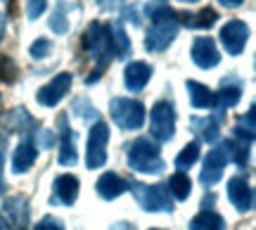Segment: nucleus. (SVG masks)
Masks as SVG:
<instances>
[{"instance_id":"24","label":"nucleus","mask_w":256,"mask_h":230,"mask_svg":"<svg viewBox=\"0 0 256 230\" xmlns=\"http://www.w3.org/2000/svg\"><path fill=\"white\" fill-rule=\"evenodd\" d=\"M223 152L228 159H232L238 166H247V159H249V150L244 142H235V140H226L223 145Z\"/></svg>"},{"instance_id":"34","label":"nucleus","mask_w":256,"mask_h":230,"mask_svg":"<svg viewBox=\"0 0 256 230\" xmlns=\"http://www.w3.org/2000/svg\"><path fill=\"white\" fill-rule=\"evenodd\" d=\"M43 10H46V0H28L26 12L31 19H36L38 14H43Z\"/></svg>"},{"instance_id":"13","label":"nucleus","mask_w":256,"mask_h":230,"mask_svg":"<svg viewBox=\"0 0 256 230\" xmlns=\"http://www.w3.org/2000/svg\"><path fill=\"white\" fill-rule=\"evenodd\" d=\"M192 60L202 69H211V66H216L220 62V55L211 38H197L192 43Z\"/></svg>"},{"instance_id":"5","label":"nucleus","mask_w":256,"mask_h":230,"mask_svg":"<svg viewBox=\"0 0 256 230\" xmlns=\"http://www.w3.org/2000/svg\"><path fill=\"white\" fill-rule=\"evenodd\" d=\"M150 130L156 140L168 142L176 130V112L168 102H156L150 112Z\"/></svg>"},{"instance_id":"23","label":"nucleus","mask_w":256,"mask_h":230,"mask_svg":"<svg viewBox=\"0 0 256 230\" xmlns=\"http://www.w3.org/2000/svg\"><path fill=\"white\" fill-rule=\"evenodd\" d=\"M190 190H192V183L183 171H178V174H174L168 178V192L174 194L176 200H188V197H190Z\"/></svg>"},{"instance_id":"3","label":"nucleus","mask_w":256,"mask_h":230,"mask_svg":"<svg viewBox=\"0 0 256 230\" xmlns=\"http://www.w3.org/2000/svg\"><path fill=\"white\" fill-rule=\"evenodd\" d=\"M112 119L116 126L126 130L140 128L145 124V107L140 104L138 100H128V98H114L110 104Z\"/></svg>"},{"instance_id":"1","label":"nucleus","mask_w":256,"mask_h":230,"mask_svg":"<svg viewBox=\"0 0 256 230\" xmlns=\"http://www.w3.org/2000/svg\"><path fill=\"white\" fill-rule=\"evenodd\" d=\"M83 48L90 50L92 57L98 60V69L92 72V76L86 78V83H92V81H98L102 76V72L107 69V64H110V60H112V52H114V48H112V26L110 24L92 22L90 26L86 28V34H83Z\"/></svg>"},{"instance_id":"7","label":"nucleus","mask_w":256,"mask_h":230,"mask_svg":"<svg viewBox=\"0 0 256 230\" xmlns=\"http://www.w3.org/2000/svg\"><path fill=\"white\" fill-rule=\"evenodd\" d=\"M176 34H178V22H176V12H174V17L154 22V26L150 28V34L145 38V48L152 50V52H159V50L168 48V43L176 38Z\"/></svg>"},{"instance_id":"4","label":"nucleus","mask_w":256,"mask_h":230,"mask_svg":"<svg viewBox=\"0 0 256 230\" xmlns=\"http://www.w3.org/2000/svg\"><path fill=\"white\" fill-rule=\"evenodd\" d=\"M133 194H136L138 204L145 209V212H171L174 204H171V197L166 192L164 185H128Z\"/></svg>"},{"instance_id":"22","label":"nucleus","mask_w":256,"mask_h":230,"mask_svg":"<svg viewBox=\"0 0 256 230\" xmlns=\"http://www.w3.org/2000/svg\"><path fill=\"white\" fill-rule=\"evenodd\" d=\"M218 119L220 114H216L214 119H192V130L206 142H216L218 140Z\"/></svg>"},{"instance_id":"33","label":"nucleus","mask_w":256,"mask_h":230,"mask_svg":"<svg viewBox=\"0 0 256 230\" xmlns=\"http://www.w3.org/2000/svg\"><path fill=\"white\" fill-rule=\"evenodd\" d=\"M31 230H64V226L57 218H52V216H46L43 221H38Z\"/></svg>"},{"instance_id":"26","label":"nucleus","mask_w":256,"mask_h":230,"mask_svg":"<svg viewBox=\"0 0 256 230\" xmlns=\"http://www.w3.org/2000/svg\"><path fill=\"white\" fill-rule=\"evenodd\" d=\"M197 159H200V142H190V145L183 148L180 154L176 156V166H178V168H190Z\"/></svg>"},{"instance_id":"39","label":"nucleus","mask_w":256,"mask_h":230,"mask_svg":"<svg viewBox=\"0 0 256 230\" xmlns=\"http://www.w3.org/2000/svg\"><path fill=\"white\" fill-rule=\"evenodd\" d=\"M2 228H5V226H2V221H0V230H2Z\"/></svg>"},{"instance_id":"14","label":"nucleus","mask_w":256,"mask_h":230,"mask_svg":"<svg viewBox=\"0 0 256 230\" xmlns=\"http://www.w3.org/2000/svg\"><path fill=\"white\" fill-rule=\"evenodd\" d=\"M95 190L102 200H116L128 190V183L116 174H102L95 183Z\"/></svg>"},{"instance_id":"6","label":"nucleus","mask_w":256,"mask_h":230,"mask_svg":"<svg viewBox=\"0 0 256 230\" xmlns=\"http://www.w3.org/2000/svg\"><path fill=\"white\" fill-rule=\"evenodd\" d=\"M107 140H110V128L107 124L98 121L88 136V156H86L88 168H100L107 162Z\"/></svg>"},{"instance_id":"19","label":"nucleus","mask_w":256,"mask_h":230,"mask_svg":"<svg viewBox=\"0 0 256 230\" xmlns=\"http://www.w3.org/2000/svg\"><path fill=\"white\" fill-rule=\"evenodd\" d=\"M185 86H188V92H190L192 107H197V110H211L216 104V95L206 86H202L197 81H188Z\"/></svg>"},{"instance_id":"30","label":"nucleus","mask_w":256,"mask_h":230,"mask_svg":"<svg viewBox=\"0 0 256 230\" xmlns=\"http://www.w3.org/2000/svg\"><path fill=\"white\" fill-rule=\"evenodd\" d=\"M14 78H17V64H14L8 55H2L0 57V81L12 83Z\"/></svg>"},{"instance_id":"32","label":"nucleus","mask_w":256,"mask_h":230,"mask_svg":"<svg viewBox=\"0 0 256 230\" xmlns=\"http://www.w3.org/2000/svg\"><path fill=\"white\" fill-rule=\"evenodd\" d=\"M36 145L40 150H50L52 145H55V133H52V130H38Z\"/></svg>"},{"instance_id":"2","label":"nucleus","mask_w":256,"mask_h":230,"mask_svg":"<svg viewBox=\"0 0 256 230\" xmlns=\"http://www.w3.org/2000/svg\"><path fill=\"white\" fill-rule=\"evenodd\" d=\"M128 166L138 174H162L164 162L159 148L150 138H138L128 148Z\"/></svg>"},{"instance_id":"9","label":"nucleus","mask_w":256,"mask_h":230,"mask_svg":"<svg viewBox=\"0 0 256 230\" xmlns=\"http://www.w3.org/2000/svg\"><path fill=\"white\" fill-rule=\"evenodd\" d=\"M2 212L8 216L10 230H26L28 226V200L24 194H17V197H8L5 204H2Z\"/></svg>"},{"instance_id":"25","label":"nucleus","mask_w":256,"mask_h":230,"mask_svg":"<svg viewBox=\"0 0 256 230\" xmlns=\"http://www.w3.org/2000/svg\"><path fill=\"white\" fill-rule=\"evenodd\" d=\"M112 31H114V36H112V48H114V55H116V57H126L128 52H130V43H128L126 31L121 28V24L112 26Z\"/></svg>"},{"instance_id":"37","label":"nucleus","mask_w":256,"mask_h":230,"mask_svg":"<svg viewBox=\"0 0 256 230\" xmlns=\"http://www.w3.org/2000/svg\"><path fill=\"white\" fill-rule=\"evenodd\" d=\"M2 31H5V24H2V17H0V38H2Z\"/></svg>"},{"instance_id":"18","label":"nucleus","mask_w":256,"mask_h":230,"mask_svg":"<svg viewBox=\"0 0 256 230\" xmlns=\"http://www.w3.org/2000/svg\"><path fill=\"white\" fill-rule=\"evenodd\" d=\"M176 17H178L176 22L185 24L188 28H211L214 24H216L218 14H216V10L204 8V10H200L197 14H185V12H176Z\"/></svg>"},{"instance_id":"21","label":"nucleus","mask_w":256,"mask_h":230,"mask_svg":"<svg viewBox=\"0 0 256 230\" xmlns=\"http://www.w3.org/2000/svg\"><path fill=\"white\" fill-rule=\"evenodd\" d=\"M190 230H226V221L216 212L204 209L190 221Z\"/></svg>"},{"instance_id":"29","label":"nucleus","mask_w":256,"mask_h":230,"mask_svg":"<svg viewBox=\"0 0 256 230\" xmlns=\"http://www.w3.org/2000/svg\"><path fill=\"white\" fill-rule=\"evenodd\" d=\"M64 0H60V8L52 12V19H50V28L55 31V34H66V28H69V22L64 17Z\"/></svg>"},{"instance_id":"35","label":"nucleus","mask_w":256,"mask_h":230,"mask_svg":"<svg viewBox=\"0 0 256 230\" xmlns=\"http://www.w3.org/2000/svg\"><path fill=\"white\" fill-rule=\"evenodd\" d=\"M5 148H8V138L0 136V192L5 190V178H2V166H5Z\"/></svg>"},{"instance_id":"28","label":"nucleus","mask_w":256,"mask_h":230,"mask_svg":"<svg viewBox=\"0 0 256 230\" xmlns=\"http://www.w3.org/2000/svg\"><path fill=\"white\" fill-rule=\"evenodd\" d=\"M240 98H242V90H240V86H226L223 83V88H220L218 98L216 100L223 104V107H232V104H238Z\"/></svg>"},{"instance_id":"31","label":"nucleus","mask_w":256,"mask_h":230,"mask_svg":"<svg viewBox=\"0 0 256 230\" xmlns=\"http://www.w3.org/2000/svg\"><path fill=\"white\" fill-rule=\"evenodd\" d=\"M52 52V43L48 40V38H38L36 43L31 46V57H36V60H43Z\"/></svg>"},{"instance_id":"16","label":"nucleus","mask_w":256,"mask_h":230,"mask_svg":"<svg viewBox=\"0 0 256 230\" xmlns=\"http://www.w3.org/2000/svg\"><path fill=\"white\" fill-rule=\"evenodd\" d=\"M52 188H55V197L64 206H72L76 202V197H78V178L76 176H69V174L60 176Z\"/></svg>"},{"instance_id":"11","label":"nucleus","mask_w":256,"mask_h":230,"mask_svg":"<svg viewBox=\"0 0 256 230\" xmlns=\"http://www.w3.org/2000/svg\"><path fill=\"white\" fill-rule=\"evenodd\" d=\"M69 88H72V74H57L48 86H43L38 90L36 98L43 107H55V104H60V100H62L64 95L69 92Z\"/></svg>"},{"instance_id":"40","label":"nucleus","mask_w":256,"mask_h":230,"mask_svg":"<svg viewBox=\"0 0 256 230\" xmlns=\"http://www.w3.org/2000/svg\"><path fill=\"white\" fill-rule=\"evenodd\" d=\"M152 230H162V228H152Z\"/></svg>"},{"instance_id":"12","label":"nucleus","mask_w":256,"mask_h":230,"mask_svg":"<svg viewBox=\"0 0 256 230\" xmlns=\"http://www.w3.org/2000/svg\"><path fill=\"white\" fill-rule=\"evenodd\" d=\"M226 162H228V156H226L223 148L211 150L209 154H206V159H204V168H202V174H200L202 185L211 188V185L218 183L220 176H223V168H226Z\"/></svg>"},{"instance_id":"17","label":"nucleus","mask_w":256,"mask_h":230,"mask_svg":"<svg viewBox=\"0 0 256 230\" xmlns=\"http://www.w3.org/2000/svg\"><path fill=\"white\" fill-rule=\"evenodd\" d=\"M150 76H152V66L145 64V62H130L126 66V86L128 90H142L150 81Z\"/></svg>"},{"instance_id":"8","label":"nucleus","mask_w":256,"mask_h":230,"mask_svg":"<svg viewBox=\"0 0 256 230\" xmlns=\"http://www.w3.org/2000/svg\"><path fill=\"white\" fill-rule=\"evenodd\" d=\"M247 38H249V28L240 19H232V22H228L226 26L220 28V43H223L228 55H240L244 50V46H247Z\"/></svg>"},{"instance_id":"27","label":"nucleus","mask_w":256,"mask_h":230,"mask_svg":"<svg viewBox=\"0 0 256 230\" xmlns=\"http://www.w3.org/2000/svg\"><path fill=\"white\" fill-rule=\"evenodd\" d=\"M235 136L238 138H247V142L254 140V107L247 112V116L240 119V124L235 126Z\"/></svg>"},{"instance_id":"15","label":"nucleus","mask_w":256,"mask_h":230,"mask_svg":"<svg viewBox=\"0 0 256 230\" xmlns=\"http://www.w3.org/2000/svg\"><path fill=\"white\" fill-rule=\"evenodd\" d=\"M60 136H62L60 164L62 166H74L76 162H78V156H76V145H74V140H72V128H69L66 114H60Z\"/></svg>"},{"instance_id":"20","label":"nucleus","mask_w":256,"mask_h":230,"mask_svg":"<svg viewBox=\"0 0 256 230\" xmlns=\"http://www.w3.org/2000/svg\"><path fill=\"white\" fill-rule=\"evenodd\" d=\"M34 162H36V148H34L28 140H24V142L14 150V156H12V171H14V174H26L28 168L34 166Z\"/></svg>"},{"instance_id":"10","label":"nucleus","mask_w":256,"mask_h":230,"mask_svg":"<svg viewBox=\"0 0 256 230\" xmlns=\"http://www.w3.org/2000/svg\"><path fill=\"white\" fill-rule=\"evenodd\" d=\"M228 197L230 202L235 204L238 212L244 214L254 209V190L247 183V178H242V176H235V178L228 180Z\"/></svg>"},{"instance_id":"36","label":"nucleus","mask_w":256,"mask_h":230,"mask_svg":"<svg viewBox=\"0 0 256 230\" xmlns=\"http://www.w3.org/2000/svg\"><path fill=\"white\" fill-rule=\"evenodd\" d=\"M218 2L223 5V8H240L244 0H218Z\"/></svg>"},{"instance_id":"38","label":"nucleus","mask_w":256,"mask_h":230,"mask_svg":"<svg viewBox=\"0 0 256 230\" xmlns=\"http://www.w3.org/2000/svg\"><path fill=\"white\" fill-rule=\"evenodd\" d=\"M180 2H197V0H180Z\"/></svg>"}]
</instances>
